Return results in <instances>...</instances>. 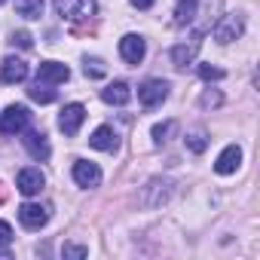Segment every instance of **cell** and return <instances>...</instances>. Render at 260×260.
<instances>
[{
	"mask_svg": "<svg viewBox=\"0 0 260 260\" xmlns=\"http://www.w3.org/2000/svg\"><path fill=\"white\" fill-rule=\"evenodd\" d=\"M175 128H178V122H175V119H169V122H159V125H153V141H156V144H166V141H169V135L175 132Z\"/></svg>",
	"mask_w": 260,
	"mask_h": 260,
	"instance_id": "obj_20",
	"label": "cell"
},
{
	"mask_svg": "<svg viewBox=\"0 0 260 260\" xmlns=\"http://www.w3.org/2000/svg\"><path fill=\"white\" fill-rule=\"evenodd\" d=\"M10 242H13V226L7 220H0V248H7Z\"/></svg>",
	"mask_w": 260,
	"mask_h": 260,
	"instance_id": "obj_23",
	"label": "cell"
},
{
	"mask_svg": "<svg viewBox=\"0 0 260 260\" xmlns=\"http://www.w3.org/2000/svg\"><path fill=\"white\" fill-rule=\"evenodd\" d=\"M196 0H181L178 4V10H175V25L178 28H184V25H190L193 19H196Z\"/></svg>",
	"mask_w": 260,
	"mask_h": 260,
	"instance_id": "obj_17",
	"label": "cell"
},
{
	"mask_svg": "<svg viewBox=\"0 0 260 260\" xmlns=\"http://www.w3.org/2000/svg\"><path fill=\"white\" fill-rule=\"evenodd\" d=\"M19 220H22V226H28V230H40V226H46V220H49V208L40 205V202H25V205L19 208Z\"/></svg>",
	"mask_w": 260,
	"mask_h": 260,
	"instance_id": "obj_5",
	"label": "cell"
},
{
	"mask_svg": "<svg viewBox=\"0 0 260 260\" xmlns=\"http://www.w3.org/2000/svg\"><path fill=\"white\" fill-rule=\"evenodd\" d=\"M144 52H147V46H144V37H138V34H125L119 40V55L128 64H141L144 61Z\"/></svg>",
	"mask_w": 260,
	"mask_h": 260,
	"instance_id": "obj_6",
	"label": "cell"
},
{
	"mask_svg": "<svg viewBox=\"0 0 260 260\" xmlns=\"http://www.w3.org/2000/svg\"><path fill=\"white\" fill-rule=\"evenodd\" d=\"M13 43H19L22 49H31V34L28 31H19V34H13Z\"/></svg>",
	"mask_w": 260,
	"mask_h": 260,
	"instance_id": "obj_24",
	"label": "cell"
},
{
	"mask_svg": "<svg viewBox=\"0 0 260 260\" xmlns=\"http://www.w3.org/2000/svg\"><path fill=\"white\" fill-rule=\"evenodd\" d=\"M0 4H7V0H0Z\"/></svg>",
	"mask_w": 260,
	"mask_h": 260,
	"instance_id": "obj_27",
	"label": "cell"
},
{
	"mask_svg": "<svg viewBox=\"0 0 260 260\" xmlns=\"http://www.w3.org/2000/svg\"><path fill=\"white\" fill-rule=\"evenodd\" d=\"M239 162H242V150H239V144H230V147L217 156L214 172H217V175H233V172L239 169Z\"/></svg>",
	"mask_w": 260,
	"mask_h": 260,
	"instance_id": "obj_13",
	"label": "cell"
},
{
	"mask_svg": "<svg viewBox=\"0 0 260 260\" xmlns=\"http://www.w3.org/2000/svg\"><path fill=\"white\" fill-rule=\"evenodd\" d=\"M71 77V71H68V64H61V61H43L40 68H37V80L40 83H49V86H58V83H64Z\"/></svg>",
	"mask_w": 260,
	"mask_h": 260,
	"instance_id": "obj_9",
	"label": "cell"
},
{
	"mask_svg": "<svg viewBox=\"0 0 260 260\" xmlns=\"http://www.w3.org/2000/svg\"><path fill=\"white\" fill-rule=\"evenodd\" d=\"M16 13L22 19H40L43 16V0H16Z\"/></svg>",
	"mask_w": 260,
	"mask_h": 260,
	"instance_id": "obj_18",
	"label": "cell"
},
{
	"mask_svg": "<svg viewBox=\"0 0 260 260\" xmlns=\"http://www.w3.org/2000/svg\"><path fill=\"white\" fill-rule=\"evenodd\" d=\"M64 257H86V248H80V245H64Z\"/></svg>",
	"mask_w": 260,
	"mask_h": 260,
	"instance_id": "obj_25",
	"label": "cell"
},
{
	"mask_svg": "<svg viewBox=\"0 0 260 260\" xmlns=\"http://www.w3.org/2000/svg\"><path fill=\"white\" fill-rule=\"evenodd\" d=\"M187 147H190L193 153H202V150L208 147V138H205V132H199V128H196V132H190V135H187Z\"/></svg>",
	"mask_w": 260,
	"mask_h": 260,
	"instance_id": "obj_21",
	"label": "cell"
},
{
	"mask_svg": "<svg viewBox=\"0 0 260 260\" xmlns=\"http://www.w3.org/2000/svg\"><path fill=\"white\" fill-rule=\"evenodd\" d=\"M128 98H132V89H128L122 80H116V83H107V86L101 89V101H104V104H116V107H122Z\"/></svg>",
	"mask_w": 260,
	"mask_h": 260,
	"instance_id": "obj_11",
	"label": "cell"
},
{
	"mask_svg": "<svg viewBox=\"0 0 260 260\" xmlns=\"http://www.w3.org/2000/svg\"><path fill=\"white\" fill-rule=\"evenodd\" d=\"M156 4V0H132V7H138V10H150Z\"/></svg>",
	"mask_w": 260,
	"mask_h": 260,
	"instance_id": "obj_26",
	"label": "cell"
},
{
	"mask_svg": "<svg viewBox=\"0 0 260 260\" xmlns=\"http://www.w3.org/2000/svg\"><path fill=\"white\" fill-rule=\"evenodd\" d=\"M52 7L61 19H86L95 13V0H55Z\"/></svg>",
	"mask_w": 260,
	"mask_h": 260,
	"instance_id": "obj_3",
	"label": "cell"
},
{
	"mask_svg": "<svg viewBox=\"0 0 260 260\" xmlns=\"http://www.w3.org/2000/svg\"><path fill=\"white\" fill-rule=\"evenodd\" d=\"M28 77V64L22 61V58H7L4 64H0V80H4V83H22Z\"/></svg>",
	"mask_w": 260,
	"mask_h": 260,
	"instance_id": "obj_14",
	"label": "cell"
},
{
	"mask_svg": "<svg viewBox=\"0 0 260 260\" xmlns=\"http://www.w3.org/2000/svg\"><path fill=\"white\" fill-rule=\"evenodd\" d=\"M199 77L202 80H223V71L214 64H199Z\"/></svg>",
	"mask_w": 260,
	"mask_h": 260,
	"instance_id": "obj_22",
	"label": "cell"
},
{
	"mask_svg": "<svg viewBox=\"0 0 260 260\" xmlns=\"http://www.w3.org/2000/svg\"><path fill=\"white\" fill-rule=\"evenodd\" d=\"M25 147H28V153H31L34 159H40V162L49 159V153H52L43 132H28V135H25Z\"/></svg>",
	"mask_w": 260,
	"mask_h": 260,
	"instance_id": "obj_15",
	"label": "cell"
},
{
	"mask_svg": "<svg viewBox=\"0 0 260 260\" xmlns=\"http://www.w3.org/2000/svg\"><path fill=\"white\" fill-rule=\"evenodd\" d=\"M89 144L95 147V150H104V153H113L116 150V132H113V128L110 125H98L95 128V132H92V138H89Z\"/></svg>",
	"mask_w": 260,
	"mask_h": 260,
	"instance_id": "obj_12",
	"label": "cell"
},
{
	"mask_svg": "<svg viewBox=\"0 0 260 260\" xmlns=\"http://www.w3.org/2000/svg\"><path fill=\"white\" fill-rule=\"evenodd\" d=\"M196 49H199V37L187 46V43H181V46H175L172 49V61H175V68H187L190 61H193V55H196Z\"/></svg>",
	"mask_w": 260,
	"mask_h": 260,
	"instance_id": "obj_16",
	"label": "cell"
},
{
	"mask_svg": "<svg viewBox=\"0 0 260 260\" xmlns=\"http://www.w3.org/2000/svg\"><path fill=\"white\" fill-rule=\"evenodd\" d=\"M166 98H169V83H166V80H147V83L138 89V101H141L147 110L159 107Z\"/></svg>",
	"mask_w": 260,
	"mask_h": 260,
	"instance_id": "obj_2",
	"label": "cell"
},
{
	"mask_svg": "<svg viewBox=\"0 0 260 260\" xmlns=\"http://www.w3.org/2000/svg\"><path fill=\"white\" fill-rule=\"evenodd\" d=\"M28 119H31V113H28L25 104H10L4 113H0V132L4 135H19V132H25Z\"/></svg>",
	"mask_w": 260,
	"mask_h": 260,
	"instance_id": "obj_1",
	"label": "cell"
},
{
	"mask_svg": "<svg viewBox=\"0 0 260 260\" xmlns=\"http://www.w3.org/2000/svg\"><path fill=\"white\" fill-rule=\"evenodd\" d=\"M43 184H46V178H43L40 169H22L19 178H16V187H19V193H25V196H37V193L43 190Z\"/></svg>",
	"mask_w": 260,
	"mask_h": 260,
	"instance_id": "obj_8",
	"label": "cell"
},
{
	"mask_svg": "<svg viewBox=\"0 0 260 260\" xmlns=\"http://www.w3.org/2000/svg\"><path fill=\"white\" fill-rule=\"evenodd\" d=\"M28 95H31L34 101H40V104H49V101H55V89H52L49 83H40V80H34V86L28 89Z\"/></svg>",
	"mask_w": 260,
	"mask_h": 260,
	"instance_id": "obj_19",
	"label": "cell"
},
{
	"mask_svg": "<svg viewBox=\"0 0 260 260\" xmlns=\"http://www.w3.org/2000/svg\"><path fill=\"white\" fill-rule=\"evenodd\" d=\"M83 119H86V107L83 104H64V110H61V116H58V128L64 135H77L80 132V125H83Z\"/></svg>",
	"mask_w": 260,
	"mask_h": 260,
	"instance_id": "obj_4",
	"label": "cell"
},
{
	"mask_svg": "<svg viewBox=\"0 0 260 260\" xmlns=\"http://www.w3.org/2000/svg\"><path fill=\"white\" fill-rule=\"evenodd\" d=\"M74 181H77L80 187H98V184H101V169H98L95 162L80 159V162H74Z\"/></svg>",
	"mask_w": 260,
	"mask_h": 260,
	"instance_id": "obj_10",
	"label": "cell"
},
{
	"mask_svg": "<svg viewBox=\"0 0 260 260\" xmlns=\"http://www.w3.org/2000/svg\"><path fill=\"white\" fill-rule=\"evenodd\" d=\"M242 31H245L242 16H223V19L214 25V40H217V43H230V40L242 37Z\"/></svg>",
	"mask_w": 260,
	"mask_h": 260,
	"instance_id": "obj_7",
	"label": "cell"
}]
</instances>
